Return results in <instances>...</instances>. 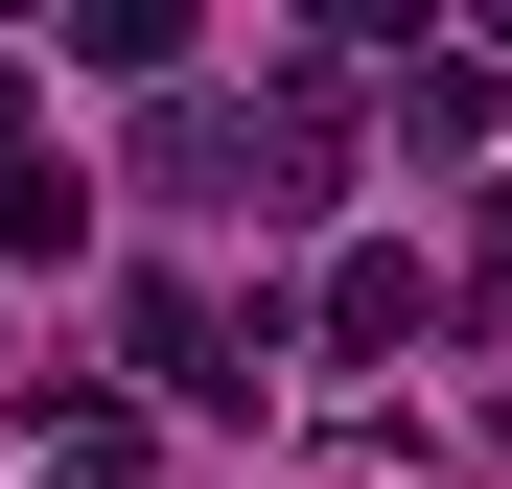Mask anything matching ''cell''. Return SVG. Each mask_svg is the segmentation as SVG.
<instances>
[{"label": "cell", "mask_w": 512, "mask_h": 489, "mask_svg": "<svg viewBox=\"0 0 512 489\" xmlns=\"http://www.w3.org/2000/svg\"><path fill=\"white\" fill-rule=\"evenodd\" d=\"M419 303H443V280L373 233V257H326V350H419Z\"/></svg>", "instance_id": "1"}, {"label": "cell", "mask_w": 512, "mask_h": 489, "mask_svg": "<svg viewBox=\"0 0 512 489\" xmlns=\"http://www.w3.org/2000/svg\"><path fill=\"white\" fill-rule=\"evenodd\" d=\"M140 466H163V443L117 420V396H47V489H140Z\"/></svg>", "instance_id": "2"}, {"label": "cell", "mask_w": 512, "mask_h": 489, "mask_svg": "<svg viewBox=\"0 0 512 489\" xmlns=\"http://www.w3.org/2000/svg\"><path fill=\"white\" fill-rule=\"evenodd\" d=\"M0 257H70V163H47V140L0 163Z\"/></svg>", "instance_id": "3"}, {"label": "cell", "mask_w": 512, "mask_h": 489, "mask_svg": "<svg viewBox=\"0 0 512 489\" xmlns=\"http://www.w3.org/2000/svg\"><path fill=\"white\" fill-rule=\"evenodd\" d=\"M0 163H24V47H0Z\"/></svg>", "instance_id": "4"}]
</instances>
